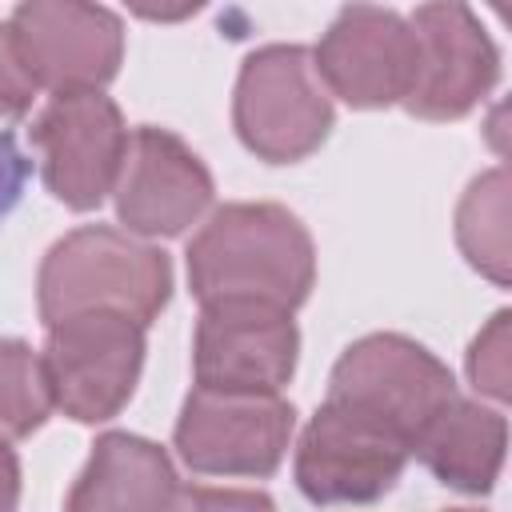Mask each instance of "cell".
<instances>
[{"label":"cell","mask_w":512,"mask_h":512,"mask_svg":"<svg viewBox=\"0 0 512 512\" xmlns=\"http://www.w3.org/2000/svg\"><path fill=\"white\" fill-rule=\"evenodd\" d=\"M316 284L308 228L284 204H224L188 244V288L208 304H264L296 312Z\"/></svg>","instance_id":"obj_1"},{"label":"cell","mask_w":512,"mask_h":512,"mask_svg":"<svg viewBox=\"0 0 512 512\" xmlns=\"http://www.w3.org/2000/svg\"><path fill=\"white\" fill-rule=\"evenodd\" d=\"M172 300V260L120 228L88 224L60 236L36 276L44 328L84 312H116L148 328Z\"/></svg>","instance_id":"obj_2"},{"label":"cell","mask_w":512,"mask_h":512,"mask_svg":"<svg viewBox=\"0 0 512 512\" xmlns=\"http://www.w3.org/2000/svg\"><path fill=\"white\" fill-rule=\"evenodd\" d=\"M332 96L304 44H264L236 76L232 124L240 144L268 164L312 156L332 132Z\"/></svg>","instance_id":"obj_3"},{"label":"cell","mask_w":512,"mask_h":512,"mask_svg":"<svg viewBox=\"0 0 512 512\" xmlns=\"http://www.w3.org/2000/svg\"><path fill=\"white\" fill-rule=\"evenodd\" d=\"M456 396L460 392L448 364H440L424 344L400 332H372L340 352L324 400L368 416L412 448Z\"/></svg>","instance_id":"obj_4"},{"label":"cell","mask_w":512,"mask_h":512,"mask_svg":"<svg viewBox=\"0 0 512 512\" xmlns=\"http://www.w3.org/2000/svg\"><path fill=\"white\" fill-rule=\"evenodd\" d=\"M144 348V328L116 312H84L48 324L40 364L52 404L80 424L112 420L140 384Z\"/></svg>","instance_id":"obj_5"},{"label":"cell","mask_w":512,"mask_h":512,"mask_svg":"<svg viewBox=\"0 0 512 512\" xmlns=\"http://www.w3.org/2000/svg\"><path fill=\"white\" fill-rule=\"evenodd\" d=\"M296 432V408L280 392H212L192 388L172 444L200 476L264 480L280 468Z\"/></svg>","instance_id":"obj_6"},{"label":"cell","mask_w":512,"mask_h":512,"mask_svg":"<svg viewBox=\"0 0 512 512\" xmlns=\"http://www.w3.org/2000/svg\"><path fill=\"white\" fill-rule=\"evenodd\" d=\"M8 28L32 84L52 96L100 92L120 72L124 24L104 4L28 0L16 4Z\"/></svg>","instance_id":"obj_7"},{"label":"cell","mask_w":512,"mask_h":512,"mask_svg":"<svg viewBox=\"0 0 512 512\" xmlns=\"http://www.w3.org/2000/svg\"><path fill=\"white\" fill-rule=\"evenodd\" d=\"M412 448L368 416L324 400L296 444V488L312 504H376L396 488Z\"/></svg>","instance_id":"obj_8"},{"label":"cell","mask_w":512,"mask_h":512,"mask_svg":"<svg viewBox=\"0 0 512 512\" xmlns=\"http://www.w3.org/2000/svg\"><path fill=\"white\" fill-rule=\"evenodd\" d=\"M28 136L40 148L44 184L64 208L92 212L116 188L128 152V128L104 92L52 96L32 120Z\"/></svg>","instance_id":"obj_9"},{"label":"cell","mask_w":512,"mask_h":512,"mask_svg":"<svg viewBox=\"0 0 512 512\" xmlns=\"http://www.w3.org/2000/svg\"><path fill=\"white\" fill-rule=\"evenodd\" d=\"M416 36V72L400 100L416 120L468 116L500 76V52L468 4H420L408 20Z\"/></svg>","instance_id":"obj_10"},{"label":"cell","mask_w":512,"mask_h":512,"mask_svg":"<svg viewBox=\"0 0 512 512\" xmlns=\"http://www.w3.org/2000/svg\"><path fill=\"white\" fill-rule=\"evenodd\" d=\"M328 96L352 108H388L408 96L416 72V36L392 8L348 4L332 16L312 52Z\"/></svg>","instance_id":"obj_11"},{"label":"cell","mask_w":512,"mask_h":512,"mask_svg":"<svg viewBox=\"0 0 512 512\" xmlns=\"http://www.w3.org/2000/svg\"><path fill=\"white\" fill-rule=\"evenodd\" d=\"M300 360L292 312L264 304H208L196 320L192 376L212 392H280Z\"/></svg>","instance_id":"obj_12"},{"label":"cell","mask_w":512,"mask_h":512,"mask_svg":"<svg viewBox=\"0 0 512 512\" xmlns=\"http://www.w3.org/2000/svg\"><path fill=\"white\" fill-rule=\"evenodd\" d=\"M116 216L132 236H180L212 204V172L168 128L140 124L116 180Z\"/></svg>","instance_id":"obj_13"},{"label":"cell","mask_w":512,"mask_h":512,"mask_svg":"<svg viewBox=\"0 0 512 512\" xmlns=\"http://www.w3.org/2000/svg\"><path fill=\"white\" fill-rule=\"evenodd\" d=\"M180 496L168 452L136 432L96 436L64 512H172Z\"/></svg>","instance_id":"obj_14"},{"label":"cell","mask_w":512,"mask_h":512,"mask_svg":"<svg viewBox=\"0 0 512 512\" xmlns=\"http://www.w3.org/2000/svg\"><path fill=\"white\" fill-rule=\"evenodd\" d=\"M508 448V420L496 408L456 396L440 416L416 436L412 456L448 488L484 496L492 492Z\"/></svg>","instance_id":"obj_15"},{"label":"cell","mask_w":512,"mask_h":512,"mask_svg":"<svg viewBox=\"0 0 512 512\" xmlns=\"http://www.w3.org/2000/svg\"><path fill=\"white\" fill-rule=\"evenodd\" d=\"M456 244L476 272L492 284H508L512 240H508V172L492 168L476 176L456 208Z\"/></svg>","instance_id":"obj_16"},{"label":"cell","mask_w":512,"mask_h":512,"mask_svg":"<svg viewBox=\"0 0 512 512\" xmlns=\"http://www.w3.org/2000/svg\"><path fill=\"white\" fill-rule=\"evenodd\" d=\"M52 408L56 404L40 352L16 336H0V444L32 436Z\"/></svg>","instance_id":"obj_17"},{"label":"cell","mask_w":512,"mask_h":512,"mask_svg":"<svg viewBox=\"0 0 512 512\" xmlns=\"http://www.w3.org/2000/svg\"><path fill=\"white\" fill-rule=\"evenodd\" d=\"M508 312L500 308L484 332L472 340L468 348V380L476 392L492 396V400H508L512 388H508V376H512V360H508Z\"/></svg>","instance_id":"obj_18"},{"label":"cell","mask_w":512,"mask_h":512,"mask_svg":"<svg viewBox=\"0 0 512 512\" xmlns=\"http://www.w3.org/2000/svg\"><path fill=\"white\" fill-rule=\"evenodd\" d=\"M36 84L16 52V40H12V28L0 24V120H20L32 100H36Z\"/></svg>","instance_id":"obj_19"},{"label":"cell","mask_w":512,"mask_h":512,"mask_svg":"<svg viewBox=\"0 0 512 512\" xmlns=\"http://www.w3.org/2000/svg\"><path fill=\"white\" fill-rule=\"evenodd\" d=\"M172 512H276V504H272L268 492H256V488H208V484H192V488H180Z\"/></svg>","instance_id":"obj_20"},{"label":"cell","mask_w":512,"mask_h":512,"mask_svg":"<svg viewBox=\"0 0 512 512\" xmlns=\"http://www.w3.org/2000/svg\"><path fill=\"white\" fill-rule=\"evenodd\" d=\"M32 180V160L24 156V148L16 144L12 132L0 128V224L16 212V204L24 200V188Z\"/></svg>","instance_id":"obj_21"},{"label":"cell","mask_w":512,"mask_h":512,"mask_svg":"<svg viewBox=\"0 0 512 512\" xmlns=\"http://www.w3.org/2000/svg\"><path fill=\"white\" fill-rule=\"evenodd\" d=\"M20 504V460L8 444H0V512H16Z\"/></svg>","instance_id":"obj_22"},{"label":"cell","mask_w":512,"mask_h":512,"mask_svg":"<svg viewBox=\"0 0 512 512\" xmlns=\"http://www.w3.org/2000/svg\"><path fill=\"white\" fill-rule=\"evenodd\" d=\"M448 512H472V508H448Z\"/></svg>","instance_id":"obj_23"}]
</instances>
